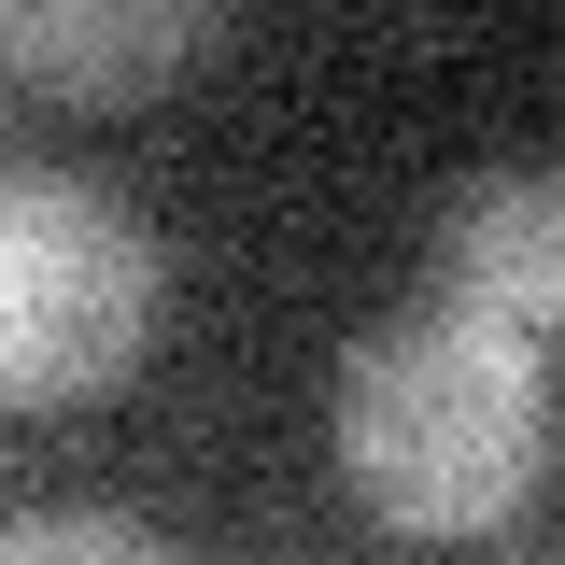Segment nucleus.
Wrapping results in <instances>:
<instances>
[{
	"mask_svg": "<svg viewBox=\"0 0 565 565\" xmlns=\"http://www.w3.org/2000/svg\"><path fill=\"white\" fill-rule=\"evenodd\" d=\"M340 481L396 537H494L552 481V353L481 311H382L340 353Z\"/></svg>",
	"mask_w": 565,
	"mask_h": 565,
	"instance_id": "obj_1",
	"label": "nucleus"
},
{
	"mask_svg": "<svg viewBox=\"0 0 565 565\" xmlns=\"http://www.w3.org/2000/svg\"><path fill=\"white\" fill-rule=\"evenodd\" d=\"M156 340V241L99 184L0 156V411L114 396Z\"/></svg>",
	"mask_w": 565,
	"mask_h": 565,
	"instance_id": "obj_2",
	"label": "nucleus"
},
{
	"mask_svg": "<svg viewBox=\"0 0 565 565\" xmlns=\"http://www.w3.org/2000/svg\"><path fill=\"white\" fill-rule=\"evenodd\" d=\"M438 311H481L509 340H565V156L481 170L438 212Z\"/></svg>",
	"mask_w": 565,
	"mask_h": 565,
	"instance_id": "obj_3",
	"label": "nucleus"
},
{
	"mask_svg": "<svg viewBox=\"0 0 565 565\" xmlns=\"http://www.w3.org/2000/svg\"><path fill=\"white\" fill-rule=\"evenodd\" d=\"M226 43L212 0H0V85L43 99H156Z\"/></svg>",
	"mask_w": 565,
	"mask_h": 565,
	"instance_id": "obj_4",
	"label": "nucleus"
},
{
	"mask_svg": "<svg viewBox=\"0 0 565 565\" xmlns=\"http://www.w3.org/2000/svg\"><path fill=\"white\" fill-rule=\"evenodd\" d=\"M0 565H184V552L128 509H43V523H0Z\"/></svg>",
	"mask_w": 565,
	"mask_h": 565,
	"instance_id": "obj_5",
	"label": "nucleus"
}]
</instances>
